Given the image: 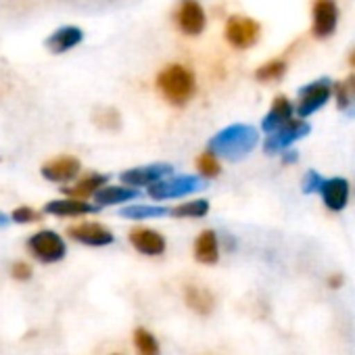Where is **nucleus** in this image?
Wrapping results in <instances>:
<instances>
[{
    "instance_id": "nucleus-1",
    "label": "nucleus",
    "mask_w": 355,
    "mask_h": 355,
    "mask_svg": "<svg viewBox=\"0 0 355 355\" xmlns=\"http://www.w3.org/2000/svg\"><path fill=\"white\" fill-rule=\"evenodd\" d=\"M157 90L173 107L189 105L197 94V78L195 71L182 63H169L157 76Z\"/></svg>"
},
{
    "instance_id": "nucleus-2",
    "label": "nucleus",
    "mask_w": 355,
    "mask_h": 355,
    "mask_svg": "<svg viewBox=\"0 0 355 355\" xmlns=\"http://www.w3.org/2000/svg\"><path fill=\"white\" fill-rule=\"evenodd\" d=\"M257 142H259V134L253 125L232 123V125L224 128L222 132H218L209 140V148L222 159L243 161L245 157H249L253 153Z\"/></svg>"
},
{
    "instance_id": "nucleus-3",
    "label": "nucleus",
    "mask_w": 355,
    "mask_h": 355,
    "mask_svg": "<svg viewBox=\"0 0 355 355\" xmlns=\"http://www.w3.org/2000/svg\"><path fill=\"white\" fill-rule=\"evenodd\" d=\"M332 96H334V84L330 78H318V80L305 84L297 92V105H295L297 115L307 119L315 111L324 109Z\"/></svg>"
},
{
    "instance_id": "nucleus-4",
    "label": "nucleus",
    "mask_w": 355,
    "mask_h": 355,
    "mask_svg": "<svg viewBox=\"0 0 355 355\" xmlns=\"http://www.w3.org/2000/svg\"><path fill=\"white\" fill-rule=\"evenodd\" d=\"M26 245H28L30 255L44 266L59 263L67 255V245L63 236L55 230H38L28 239Z\"/></svg>"
},
{
    "instance_id": "nucleus-5",
    "label": "nucleus",
    "mask_w": 355,
    "mask_h": 355,
    "mask_svg": "<svg viewBox=\"0 0 355 355\" xmlns=\"http://www.w3.org/2000/svg\"><path fill=\"white\" fill-rule=\"evenodd\" d=\"M203 189V182L199 175H167L163 180L150 184L146 189V195L153 201H169V199H182L193 193H199Z\"/></svg>"
},
{
    "instance_id": "nucleus-6",
    "label": "nucleus",
    "mask_w": 355,
    "mask_h": 355,
    "mask_svg": "<svg viewBox=\"0 0 355 355\" xmlns=\"http://www.w3.org/2000/svg\"><path fill=\"white\" fill-rule=\"evenodd\" d=\"M311 132V125L303 119V117H293L291 121H286L282 128H278L276 132H270L266 134V140H263V150L268 155H278V153H284L286 148H291L297 140L309 136Z\"/></svg>"
},
{
    "instance_id": "nucleus-7",
    "label": "nucleus",
    "mask_w": 355,
    "mask_h": 355,
    "mask_svg": "<svg viewBox=\"0 0 355 355\" xmlns=\"http://www.w3.org/2000/svg\"><path fill=\"white\" fill-rule=\"evenodd\" d=\"M224 36L228 40V44L232 49H239V51H247L251 46H255L259 42V36H261V26L251 19V17H245V15H232L228 21H226V30H224Z\"/></svg>"
},
{
    "instance_id": "nucleus-8",
    "label": "nucleus",
    "mask_w": 355,
    "mask_h": 355,
    "mask_svg": "<svg viewBox=\"0 0 355 355\" xmlns=\"http://www.w3.org/2000/svg\"><path fill=\"white\" fill-rule=\"evenodd\" d=\"M173 21L184 36H201L207 28V15L201 7L199 0H180L175 13H173Z\"/></svg>"
},
{
    "instance_id": "nucleus-9",
    "label": "nucleus",
    "mask_w": 355,
    "mask_h": 355,
    "mask_svg": "<svg viewBox=\"0 0 355 355\" xmlns=\"http://www.w3.org/2000/svg\"><path fill=\"white\" fill-rule=\"evenodd\" d=\"M173 167L169 163H148V165H140V167H132L119 173V182L132 189H142V187H150L163 178L171 175Z\"/></svg>"
},
{
    "instance_id": "nucleus-10",
    "label": "nucleus",
    "mask_w": 355,
    "mask_h": 355,
    "mask_svg": "<svg viewBox=\"0 0 355 355\" xmlns=\"http://www.w3.org/2000/svg\"><path fill=\"white\" fill-rule=\"evenodd\" d=\"M338 7L334 0H313L311 7V34L318 40H326L336 32Z\"/></svg>"
},
{
    "instance_id": "nucleus-11",
    "label": "nucleus",
    "mask_w": 355,
    "mask_h": 355,
    "mask_svg": "<svg viewBox=\"0 0 355 355\" xmlns=\"http://www.w3.org/2000/svg\"><path fill=\"white\" fill-rule=\"evenodd\" d=\"M67 236L86 247H109L115 243V234L98 222H82L67 228Z\"/></svg>"
},
{
    "instance_id": "nucleus-12",
    "label": "nucleus",
    "mask_w": 355,
    "mask_h": 355,
    "mask_svg": "<svg viewBox=\"0 0 355 355\" xmlns=\"http://www.w3.org/2000/svg\"><path fill=\"white\" fill-rule=\"evenodd\" d=\"M82 169V163L78 157H71V155H61V157H55L51 159L49 163L42 165V178L49 182H55V184H67L71 180H76L78 173Z\"/></svg>"
},
{
    "instance_id": "nucleus-13",
    "label": "nucleus",
    "mask_w": 355,
    "mask_h": 355,
    "mask_svg": "<svg viewBox=\"0 0 355 355\" xmlns=\"http://www.w3.org/2000/svg\"><path fill=\"white\" fill-rule=\"evenodd\" d=\"M128 241L130 245L140 253V255H146V257H159L165 253L167 249V241L161 232L153 230V228H146V226H136L130 230L128 234Z\"/></svg>"
},
{
    "instance_id": "nucleus-14",
    "label": "nucleus",
    "mask_w": 355,
    "mask_h": 355,
    "mask_svg": "<svg viewBox=\"0 0 355 355\" xmlns=\"http://www.w3.org/2000/svg\"><path fill=\"white\" fill-rule=\"evenodd\" d=\"M351 187L345 178L334 175V178H324L320 184V197L330 211H343L349 203Z\"/></svg>"
},
{
    "instance_id": "nucleus-15",
    "label": "nucleus",
    "mask_w": 355,
    "mask_h": 355,
    "mask_svg": "<svg viewBox=\"0 0 355 355\" xmlns=\"http://www.w3.org/2000/svg\"><path fill=\"white\" fill-rule=\"evenodd\" d=\"M101 207L88 203L86 199H76V197H65V199H55L49 201L44 205V214L46 216H55V218H82V216H90L96 214Z\"/></svg>"
},
{
    "instance_id": "nucleus-16",
    "label": "nucleus",
    "mask_w": 355,
    "mask_h": 355,
    "mask_svg": "<svg viewBox=\"0 0 355 355\" xmlns=\"http://www.w3.org/2000/svg\"><path fill=\"white\" fill-rule=\"evenodd\" d=\"M295 105L291 103V98L288 96H284V94H278L276 98H274V103H272V107H270V111L263 115V119H261V130L266 132V134H270V132H276L278 128H282L286 121H291L293 117H295Z\"/></svg>"
},
{
    "instance_id": "nucleus-17",
    "label": "nucleus",
    "mask_w": 355,
    "mask_h": 355,
    "mask_svg": "<svg viewBox=\"0 0 355 355\" xmlns=\"http://www.w3.org/2000/svg\"><path fill=\"white\" fill-rule=\"evenodd\" d=\"M84 42V32L78 26H63L46 38V49L53 55H65Z\"/></svg>"
},
{
    "instance_id": "nucleus-18",
    "label": "nucleus",
    "mask_w": 355,
    "mask_h": 355,
    "mask_svg": "<svg viewBox=\"0 0 355 355\" xmlns=\"http://www.w3.org/2000/svg\"><path fill=\"white\" fill-rule=\"evenodd\" d=\"M138 197H140L138 189H132V187H125V184H117V187L107 184L94 195V203L98 207H113V205H123V203L136 201Z\"/></svg>"
},
{
    "instance_id": "nucleus-19",
    "label": "nucleus",
    "mask_w": 355,
    "mask_h": 355,
    "mask_svg": "<svg viewBox=\"0 0 355 355\" xmlns=\"http://www.w3.org/2000/svg\"><path fill=\"white\" fill-rule=\"evenodd\" d=\"M195 259L203 266H216L220 261V239L216 230H203L195 241Z\"/></svg>"
},
{
    "instance_id": "nucleus-20",
    "label": "nucleus",
    "mask_w": 355,
    "mask_h": 355,
    "mask_svg": "<svg viewBox=\"0 0 355 355\" xmlns=\"http://www.w3.org/2000/svg\"><path fill=\"white\" fill-rule=\"evenodd\" d=\"M107 184H109V175L107 173H88V175L80 178L73 187H65L63 193L67 197H76V199H90Z\"/></svg>"
},
{
    "instance_id": "nucleus-21",
    "label": "nucleus",
    "mask_w": 355,
    "mask_h": 355,
    "mask_svg": "<svg viewBox=\"0 0 355 355\" xmlns=\"http://www.w3.org/2000/svg\"><path fill=\"white\" fill-rule=\"evenodd\" d=\"M184 303L197 313V315H211L216 309V297L211 295V291L197 286V284H189L184 288Z\"/></svg>"
},
{
    "instance_id": "nucleus-22",
    "label": "nucleus",
    "mask_w": 355,
    "mask_h": 355,
    "mask_svg": "<svg viewBox=\"0 0 355 355\" xmlns=\"http://www.w3.org/2000/svg\"><path fill=\"white\" fill-rule=\"evenodd\" d=\"M334 101L340 113L355 117V71L334 84Z\"/></svg>"
},
{
    "instance_id": "nucleus-23",
    "label": "nucleus",
    "mask_w": 355,
    "mask_h": 355,
    "mask_svg": "<svg viewBox=\"0 0 355 355\" xmlns=\"http://www.w3.org/2000/svg\"><path fill=\"white\" fill-rule=\"evenodd\" d=\"M209 201L207 199H195V201H187V203H180L169 209V216L171 218H178V220H201L209 214Z\"/></svg>"
},
{
    "instance_id": "nucleus-24",
    "label": "nucleus",
    "mask_w": 355,
    "mask_h": 355,
    "mask_svg": "<svg viewBox=\"0 0 355 355\" xmlns=\"http://www.w3.org/2000/svg\"><path fill=\"white\" fill-rule=\"evenodd\" d=\"M132 340H134V349L138 355H161V345L150 330L138 326L132 334Z\"/></svg>"
},
{
    "instance_id": "nucleus-25",
    "label": "nucleus",
    "mask_w": 355,
    "mask_h": 355,
    "mask_svg": "<svg viewBox=\"0 0 355 355\" xmlns=\"http://www.w3.org/2000/svg\"><path fill=\"white\" fill-rule=\"evenodd\" d=\"M119 216L125 220H157V218L169 216V209L161 205H130V207H123Z\"/></svg>"
},
{
    "instance_id": "nucleus-26",
    "label": "nucleus",
    "mask_w": 355,
    "mask_h": 355,
    "mask_svg": "<svg viewBox=\"0 0 355 355\" xmlns=\"http://www.w3.org/2000/svg\"><path fill=\"white\" fill-rule=\"evenodd\" d=\"M284 73H286V61L284 59H272V61H266L263 65H259L255 69V80L268 84V82L280 80Z\"/></svg>"
},
{
    "instance_id": "nucleus-27",
    "label": "nucleus",
    "mask_w": 355,
    "mask_h": 355,
    "mask_svg": "<svg viewBox=\"0 0 355 355\" xmlns=\"http://www.w3.org/2000/svg\"><path fill=\"white\" fill-rule=\"evenodd\" d=\"M197 169H199L201 178H209V180H211V178H218L222 173V165H220L218 155L211 148H207L205 153H201L197 157Z\"/></svg>"
},
{
    "instance_id": "nucleus-28",
    "label": "nucleus",
    "mask_w": 355,
    "mask_h": 355,
    "mask_svg": "<svg viewBox=\"0 0 355 355\" xmlns=\"http://www.w3.org/2000/svg\"><path fill=\"white\" fill-rule=\"evenodd\" d=\"M11 220H13L15 224H34V222H40V211H36L34 207L21 205V207L13 209Z\"/></svg>"
},
{
    "instance_id": "nucleus-29",
    "label": "nucleus",
    "mask_w": 355,
    "mask_h": 355,
    "mask_svg": "<svg viewBox=\"0 0 355 355\" xmlns=\"http://www.w3.org/2000/svg\"><path fill=\"white\" fill-rule=\"evenodd\" d=\"M324 178L315 171V169H309L303 178V193L305 195H313V193H320V184H322Z\"/></svg>"
},
{
    "instance_id": "nucleus-30",
    "label": "nucleus",
    "mask_w": 355,
    "mask_h": 355,
    "mask_svg": "<svg viewBox=\"0 0 355 355\" xmlns=\"http://www.w3.org/2000/svg\"><path fill=\"white\" fill-rule=\"evenodd\" d=\"M96 123L107 128V130H117L119 128V113L115 109H103L96 115Z\"/></svg>"
},
{
    "instance_id": "nucleus-31",
    "label": "nucleus",
    "mask_w": 355,
    "mask_h": 355,
    "mask_svg": "<svg viewBox=\"0 0 355 355\" xmlns=\"http://www.w3.org/2000/svg\"><path fill=\"white\" fill-rule=\"evenodd\" d=\"M11 276L17 280V282H28L32 276H34V270L28 261H15L11 266Z\"/></svg>"
},
{
    "instance_id": "nucleus-32",
    "label": "nucleus",
    "mask_w": 355,
    "mask_h": 355,
    "mask_svg": "<svg viewBox=\"0 0 355 355\" xmlns=\"http://www.w3.org/2000/svg\"><path fill=\"white\" fill-rule=\"evenodd\" d=\"M297 159H299V153H297V150H293V148H286V150L282 153V163H286V165L297 163Z\"/></svg>"
},
{
    "instance_id": "nucleus-33",
    "label": "nucleus",
    "mask_w": 355,
    "mask_h": 355,
    "mask_svg": "<svg viewBox=\"0 0 355 355\" xmlns=\"http://www.w3.org/2000/svg\"><path fill=\"white\" fill-rule=\"evenodd\" d=\"M328 286H330V288H340V286H343V276H340V274H332V276L328 278Z\"/></svg>"
},
{
    "instance_id": "nucleus-34",
    "label": "nucleus",
    "mask_w": 355,
    "mask_h": 355,
    "mask_svg": "<svg viewBox=\"0 0 355 355\" xmlns=\"http://www.w3.org/2000/svg\"><path fill=\"white\" fill-rule=\"evenodd\" d=\"M11 222H13V220H11V216H7V214L0 211V228H7Z\"/></svg>"
},
{
    "instance_id": "nucleus-35",
    "label": "nucleus",
    "mask_w": 355,
    "mask_h": 355,
    "mask_svg": "<svg viewBox=\"0 0 355 355\" xmlns=\"http://www.w3.org/2000/svg\"><path fill=\"white\" fill-rule=\"evenodd\" d=\"M347 63H349V67H351V69H355V49L349 53V57H347Z\"/></svg>"
},
{
    "instance_id": "nucleus-36",
    "label": "nucleus",
    "mask_w": 355,
    "mask_h": 355,
    "mask_svg": "<svg viewBox=\"0 0 355 355\" xmlns=\"http://www.w3.org/2000/svg\"><path fill=\"white\" fill-rule=\"evenodd\" d=\"M113 355H119V353H113Z\"/></svg>"
}]
</instances>
